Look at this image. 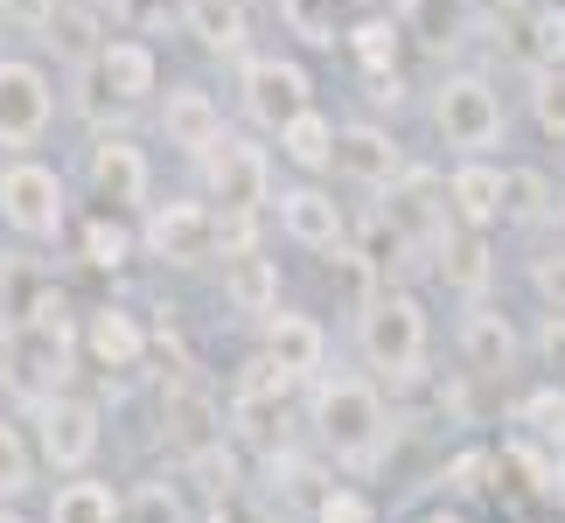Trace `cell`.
<instances>
[{"mask_svg":"<svg viewBox=\"0 0 565 523\" xmlns=\"http://www.w3.org/2000/svg\"><path fill=\"white\" fill-rule=\"evenodd\" d=\"M71 356H77V335H71V300L63 287H35V300L8 321V349H0V370H8L14 398H56L71 384Z\"/></svg>","mask_w":565,"mask_h":523,"instance_id":"cell-1","label":"cell"},{"mask_svg":"<svg viewBox=\"0 0 565 523\" xmlns=\"http://www.w3.org/2000/svg\"><path fill=\"white\" fill-rule=\"evenodd\" d=\"M356 342H363V363L391 384H412L426 370V308L419 293L405 287H384L363 300V321H356Z\"/></svg>","mask_w":565,"mask_h":523,"instance_id":"cell-2","label":"cell"},{"mask_svg":"<svg viewBox=\"0 0 565 523\" xmlns=\"http://www.w3.org/2000/svg\"><path fill=\"white\" fill-rule=\"evenodd\" d=\"M315 433L342 453V461H377L384 440H391L377 384H363V377H321L315 384Z\"/></svg>","mask_w":565,"mask_h":523,"instance_id":"cell-3","label":"cell"},{"mask_svg":"<svg viewBox=\"0 0 565 523\" xmlns=\"http://www.w3.org/2000/svg\"><path fill=\"white\" fill-rule=\"evenodd\" d=\"M433 134L440 147L454 154H489V147H503V98H495L489 77L475 71H454L433 84Z\"/></svg>","mask_w":565,"mask_h":523,"instance_id":"cell-4","label":"cell"},{"mask_svg":"<svg viewBox=\"0 0 565 523\" xmlns=\"http://www.w3.org/2000/svg\"><path fill=\"white\" fill-rule=\"evenodd\" d=\"M0 224H8L14 237H63V224H71V189H63V174L50 161H29L14 154L8 168H0Z\"/></svg>","mask_w":565,"mask_h":523,"instance_id":"cell-5","label":"cell"},{"mask_svg":"<svg viewBox=\"0 0 565 523\" xmlns=\"http://www.w3.org/2000/svg\"><path fill=\"white\" fill-rule=\"evenodd\" d=\"M195 161H203L210 210L224 203V210H252L258 216V210L273 203V161H266V147H258V140H245V134H231V126H224V134H216Z\"/></svg>","mask_w":565,"mask_h":523,"instance_id":"cell-6","label":"cell"},{"mask_svg":"<svg viewBox=\"0 0 565 523\" xmlns=\"http://www.w3.org/2000/svg\"><path fill=\"white\" fill-rule=\"evenodd\" d=\"M56 119V84L42 63L29 56H0V147L8 154H29V147L50 140Z\"/></svg>","mask_w":565,"mask_h":523,"instance_id":"cell-7","label":"cell"},{"mask_svg":"<svg viewBox=\"0 0 565 523\" xmlns=\"http://www.w3.org/2000/svg\"><path fill=\"white\" fill-rule=\"evenodd\" d=\"M140 245L161 258V266H203L216 252V210L195 203V195H175V203H154L140 224Z\"/></svg>","mask_w":565,"mask_h":523,"instance_id":"cell-8","label":"cell"},{"mask_svg":"<svg viewBox=\"0 0 565 523\" xmlns=\"http://www.w3.org/2000/svg\"><path fill=\"white\" fill-rule=\"evenodd\" d=\"M35 426H42V433H35V453H42L56 474L92 468V453H98V405H92V398L56 391V398L35 405Z\"/></svg>","mask_w":565,"mask_h":523,"instance_id":"cell-9","label":"cell"},{"mask_svg":"<svg viewBox=\"0 0 565 523\" xmlns=\"http://www.w3.org/2000/svg\"><path fill=\"white\" fill-rule=\"evenodd\" d=\"M384 195H391V237H405L412 252H440L447 245V231H454L447 182H433L426 168H405Z\"/></svg>","mask_w":565,"mask_h":523,"instance_id":"cell-10","label":"cell"},{"mask_svg":"<svg viewBox=\"0 0 565 523\" xmlns=\"http://www.w3.org/2000/svg\"><path fill=\"white\" fill-rule=\"evenodd\" d=\"M315 105V77L308 63L294 56H245V113L266 126V134H279L294 113H308Z\"/></svg>","mask_w":565,"mask_h":523,"instance_id":"cell-11","label":"cell"},{"mask_svg":"<svg viewBox=\"0 0 565 523\" xmlns=\"http://www.w3.org/2000/svg\"><path fill=\"white\" fill-rule=\"evenodd\" d=\"M92 84H98V98H113V105H147L161 92V56L147 50L140 35H105L92 50Z\"/></svg>","mask_w":565,"mask_h":523,"instance_id":"cell-12","label":"cell"},{"mask_svg":"<svg viewBox=\"0 0 565 523\" xmlns=\"http://www.w3.org/2000/svg\"><path fill=\"white\" fill-rule=\"evenodd\" d=\"M84 182H92V195L105 210H140L154 174H147V154L126 134H98L92 154H84Z\"/></svg>","mask_w":565,"mask_h":523,"instance_id":"cell-13","label":"cell"},{"mask_svg":"<svg viewBox=\"0 0 565 523\" xmlns=\"http://www.w3.org/2000/svg\"><path fill=\"white\" fill-rule=\"evenodd\" d=\"M279 231H287L300 252H342V237H350V216H342V203H335L329 189L300 182V189L279 195Z\"/></svg>","mask_w":565,"mask_h":523,"instance_id":"cell-14","label":"cell"},{"mask_svg":"<svg viewBox=\"0 0 565 523\" xmlns=\"http://www.w3.org/2000/svg\"><path fill=\"white\" fill-rule=\"evenodd\" d=\"M154 335H147V321L134 308H92L84 314V356L98 370H140Z\"/></svg>","mask_w":565,"mask_h":523,"instance_id":"cell-15","label":"cell"},{"mask_svg":"<svg viewBox=\"0 0 565 523\" xmlns=\"http://www.w3.org/2000/svg\"><path fill=\"white\" fill-rule=\"evenodd\" d=\"M335 168L350 174L356 189H391L405 174V154L384 126H335Z\"/></svg>","mask_w":565,"mask_h":523,"instance_id":"cell-16","label":"cell"},{"mask_svg":"<svg viewBox=\"0 0 565 523\" xmlns=\"http://www.w3.org/2000/svg\"><path fill=\"white\" fill-rule=\"evenodd\" d=\"M216 426H224V412H216V398H210L203 384L175 377V384L161 391V433H168V447L203 453V447H216Z\"/></svg>","mask_w":565,"mask_h":523,"instance_id":"cell-17","label":"cell"},{"mask_svg":"<svg viewBox=\"0 0 565 523\" xmlns=\"http://www.w3.org/2000/svg\"><path fill=\"white\" fill-rule=\"evenodd\" d=\"M447 210L461 231H489L503 216V168L482 154H461V168L447 174Z\"/></svg>","mask_w":565,"mask_h":523,"instance_id":"cell-18","label":"cell"},{"mask_svg":"<svg viewBox=\"0 0 565 523\" xmlns=\"http://www.w3.org/2000/svg\"><path fill=\"white\" fill-rule=\"evenodd\" d=\"M224 134V105H216L203 84H175L161 98V140L182 147V154H203V147Z\"/></svg>","mask_w":565,"mask_h":523,"instance_id":"cell-19","label":"cell"},{"mask_svg":"<svg viewBox=\"0 0 565 523\" xmlns=\"http://www.w3.org/2000/svg\"><path fill=\"white\" fill-rule=\"evenodd\" d=\"M461 356H468V370H482V377H510L516 356H524V342H516L510 314H495V308L475 300L461 314Z\"/></svg>","mask_w":565,"mask_h":523,"instance_id":"cell-20","label":"cell"},{"mask_svg":"<svg viewBox=\"0 0 565 523\" xmlns=\"http://www.w3.org/2000/svg\"><path fill=\"white\" fill-rule=\"evenodd\" d=\"M266 356L287 370V377L300 384V377H315L321 363H329V335H321V321H308V314H266Z\"/></svg>","mask_w":565,"mask_h":523,"instance_id":"cell-21","label":"cell"},{"mask_svg":"<svg viewBox=\"0 0 565 523\" xmlns=\"http://www.w3.org/2000/svg\"><path fill=\"white\" fill-rule=\"evenodd\" d=\"M224 300H231L237 314H258V321H266V314L279 308V258L237 252L231 266H224Z\"/></svg>","mask_w":565,"mask_h":523,"instance_id":"cell-22","label":"cell"},{"mask_svg":"<svg viewBox=\"0 0 565 523\" xmlns=\"http://www.w3.org/2000/svg\"><path fill=\"white\" fill-rule=\"evenodd\" d=\"M279 154H287L300 174H321V168H335V119L329 113H294L287 126H279Z\"/></svg>","mask_w":565,"mask_h":523,"instance_id":"cell-23","label":"cell"},{"mask_svg":"<svg viewBox=\"0 0 565 523\" xmlns=\"http://www.w3.org/2000/svg\"><path fill=\"white\" fill-rule=\"evenodd\" d=\"M398 29L426 50H454L468 35V0H405L398 8Z\"/></svg>","mask_w":565,"mask_h":523,"instance_id":"cell-24","label":"cell"},{"mask_svg":"<svg viewBox=\"0 0 565 523\" xmlns=\"http://www.w3.org/2000/svg\"><path fill=\"white\" fill-rule=\"evenodd\" d=\"M342 42H350V56L363 63V77H398V50H405V29H398L391 14H363V21H356V29L342 35Z\"/></svg>","mask_w":565,"mask_h":523,"instance_id":"cell-25","label":"cell"},{"mask_svg":"<svg viewBox=\"0 0 565 523\" xmlns=\"http://www.w3.org/2000/svg\"><path fill=\"white\" fill-rule=\"evenodd\" d=\"M84 266H98V273H119V266H134V252H140V231L126 224L119 210H98L92 224H84Z\"/></svg>","mask_w":565,"mask_h":523,"instance_id":"cell-26","label":"cell"},{"mask_svg":"<svg viewBox=\"0 0 565 523\" xmlns=\"http://www.w3.org/2000/svg\"><path fill=\"white\" fill-rule=\"evenodd\" d=\"M189 29L210 56H237L245 50V8L237 0H189Z\"/></svg>","mask_w":565,"mask_h":523,"instance_id":"cell-27","label":"cell"},{"mask_svg":"<svg viewBox=\"0 0 565 523\" xmlns=\"http://www.w3.org/2000/svg\"><path fill=\"white\" fill-rule=\"evenodd\" d=\"M433 258H440V279H447L454 293H482L489 287V245H482V231H461V237L447 231V245L433 252Z\"/></svg>","mask_w":565,"mask_h":523,"instance_id":"cell-28","label":"cell"},{"mask_svg":"<svg viewBox=\"0 0 565 523\" xmlns=\"http://www.w3.org/2000/svg\"><path fill=\"white\" fill-rule=\"evenodd\" d=\"M558 203H552V182L537 168H503V216L510 224H545Z\"/></svg>","mask_w":565,"mask_h":523,"instance_id":"cell-29","label":"cell"},{"mask_svg":"<svg viewBox=\"0 0 565 523\" xmlns=\"http://www.w3.org/2000/svg\"><path fill=\"white\" fill-rule=\"evenodd\" d=\"M50 523H119V495L105 482H63L50 503Z\"/></svg>","mask_w":565,"mask_h":523,"instance_id":"cell-30","label":"cell"},{"mask_svg":"<svg viewBox=\"0 0 565 523\" xmlns=\"http://www.w3.org/2000/svg\"><path fill=\"white\" fill-rule=\"evenodd\" d=\"M516 426H524L537 447H558V453H565V391H558V384L524 391V405H516Z\"/></svg>","mask_w":565,"mask_h":523,"instance_id":"cell-31","label":"cell"},{"mask_svg":"<svg viewBox=\"0 0 565 523\" xmlns=\"http://www.w3.org/2000/svg\"><path fill=\"white\" fill-rule=\"evenodd\" d=\"M531 119L545 140H565V63H531Z\"/></svg>","mask_w":565,"mask_h":523,"instance_id":"cell-32","label":"cell"},{"mask_svg":"<svg viewBox=\"0 0 565 523\" xmlns=\"http://www.w3.org/2000/svg\"><path fill=\"white\" fill-rule=\"evenodd\" d=\"M29 489H35V447L21 440V426L0 419V503H14Z\"/></svg>","mask_w":565,"mask_h":523,"instance_id":"cell-33","label":"cell"},{"mask_svg":"<svg viewBox=\"0 0 565 523\" xmlns=\"http://www.w3.org/2000/svg\"><path fill=\"white\" fill-rule=\"evenodd\" d=\"M287 391H294V377H287V370H279L273 356H266V349H258V356H252L245 370H237V405H245V412H258V405H279Z\"/></svg>","mask_w":565,"mask_h":523,"instance_id":"cell-34","label":"cell"},{"mask_svg":"<svg viewBox=\"0 0 565 523\" xmlns=\"http://www.w3.org/2000/svg\"><path fill=\"white\" fill-rule=\"evenodd\" d=\"M524 56L531 63H565V8H558V0L531 8V21H524Z\"/></svg>","mask_w":565,"mask_h":523,"instance_id":"cell-35","label":"cell"},{"mask_svg":"<svg viewBox=\"0 0 565 523\" xmlns=\"http://www.w3.org/2000/svg\"><path fill=\"white\" fill-rule=\"evenodd\" d=\"M315 523H377V510H371V495H356V489H329L315 503Z\"/></svg>","mask_w":565,"mask_h":523,"instance_id":"cell-36","label":"cell"},{"mask_svg":"<svg viewBox=\"0 0 565 523\" xmlns=\"http://www.w3.org/2000/svg\"><path fill=\"white\" fill-rule=\"evenodd\" d=\"M531 287H537V300H545L552 314H565V252H545L531 266Z\"/></svg>","mask_w":565,"mask_h":523,"instance_id":"cell-37","label":"cell"},{"mask_svg":"<svg viewBox=\"0 0 565 523\" xmlns=\"http://www.w3.org/2000/svg\"><path fill=\"white\" fill-rule=\"evenodd\" d=\"M489 468H495V453H482V447H475V453H454V461H447V489H454V495L489 489V482H482Z\"/></svg>","mask_w":565,"mask_h":523,"instance_id":"cell-38","label":"cell"},{"mask_svg":"<svg viewBox=\"0 0 565 523\" xmlns=\"http://www.w3.org/2000/svg\"><path fill=\"white\" fill-rule=\"evenodd\" d=\"M50 14H56V0H0V21L21 35H50Z\"/></svg>","mask_w":565,"mask_h":523,"instance_id":"cell-39","label":"cell"},{"mask_svg":"<svg viewBox=\"0 0 565 523\" xmlns=\"http://www.w3.org/2000/svg\"><path fill=\"white\" fill-rule=\"evenodd\" d=\"M189 468L203 474V489H216V495H231V489H237V461H231L224 447H203V453H189Z\"/></svg>","mask_w":565,"mask_h":523,"instance_id":"cell-40","label":"cell"},{"mask_svg":"<svg viewBox=\"0 0 565 523\" xmlns=\"http://www.w3.org/2000/svg\"><path fill=\"white\" fill-rule=\"evenodd\" d=\"M77 8H92V14H105V8H113V14H126V0H77Z\"/></svg>","mask_w":565,"mask_h":523,"instance_id":"cell-41","label":"cell"},{"mask_svg":"<svg viewBox=\"0 0 565 523\" xmlns=\"http://www.w3.org/2000/svg\"><path fill=\"white\" fill-rule=\"evenodd\" d=\"M0 523H29V516H21V510H14V503H0Z\"/></svg>","mask_w":565,"mask_h":523,"instance_id":"cell-42","label":"cell"},{"mask_svg":"<svg viewBox=\"0 0 565 523\" xmlns=\"http://www.w3.org/2000/svg\"><path fill=\"white\" fill-rule=\"evenodd\" d=\"M419 523H468V516H447V510H433V516H419Z\"/></svg>","mask_w":565,"mask_h":523,"instance_id":"cell-43","label":"cell"},{"mask_svg":"<svg viewBox=\"0 0 565 523\" xmlns=\"http://www.w3.org/2000/svg\"><path fill=\"white\" fill-rule=\"evenodd\" d=\"M495 8H531V0H495Z\"/></svg>","mask_w":565,"mask_h":523,"instance_id":"cell-44","label":"cell"},{"mask_svg":"<svg viewBox=\"0 0 565 523\" xmlns=\"http://www.w3.org/2000/svg\"><path fill=\"white\" fill-rule=\"evenodd\" d=\"M237 8H252V0H237Z\"/></svg>","mask_w":565,"mask_h":523,"instance_id":"cell-45","label":"cell"},{"mask_svg":"<svg viewBox=\"0 0 565 523\" xmlns=\"http://www.w3.org/2000/svg\"><path fill=\"white\" fill-rule=\"evenodd\" d=\"M558 210H565V195H558Z\"/></svg>","mask_w":565,"mask_h":523,"instance_id":"cell-46","label":"cell"}]
</instances>
